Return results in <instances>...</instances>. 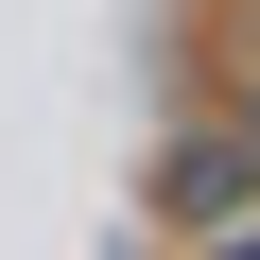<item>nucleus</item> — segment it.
<instances>
[{"mask_svg":"<svg viewBox=\"0 0 260 260\" xmlns=\"http://www.w3.org/2000/svg\"><path fill=\"white\" fill-rule=\"evenodd\" d=\"M225 208H260V121H191V139L156 156V225L174 243H208Z\"/></svg>","mask_w":260,"mask_h":260,"instance_id":"1","label":"nucleus"},{"mask_svg":"<svg viewBox=\"0 0 260 260\" xmlns=\"http://www.w3.org/2000/svg\"><path fill=\"white\" fill-rule=\"evenodd\" d=\"M191 260H260V208H225V225H208V243H191Z\"/></svg>","mask_w":260,"mask_h":260,"instance_id":"2","label":"nucleus"},{"mask_svg":"<svg viewBox=\"0 0 260 260\" xmlns=\"http://www.w3.org/2000/svg\"><path fill=\"white\" fill-rule=\"evenodd\" d=\"M225 121H260V70H243V104H225Z\"/></svg>","mask_w":260,"mask_h":260,"instance_id":"3","label":"nucleus"}]
</instances>
